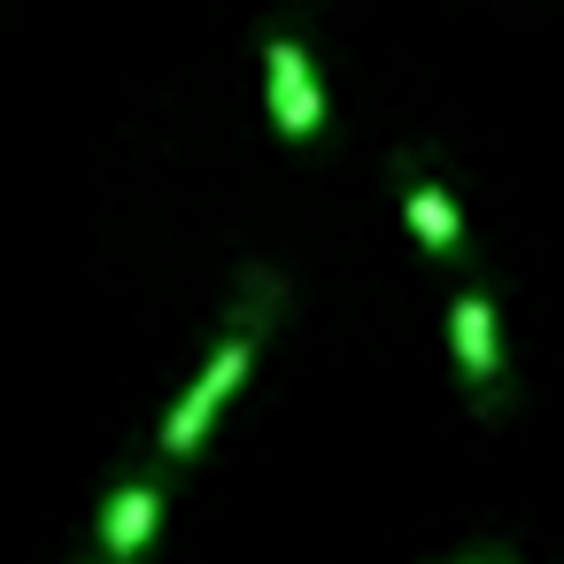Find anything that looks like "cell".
Instances as JSON below:
<instances>
[{
	"label": "cell",
	"mask_w": 564,
	"mask_h": 564,
	"mask_svg": "<svg viewBox=\"0 0 564 564\" xmlns=\"http://www.w3.org/2000/svg\"><path fill=\"white\" fill-rule=\"evenodd\" d=\"M279 310H286V279H279L271 263H248V271H240V294H232V310H225V340L209 348V364L194 371V387L171 402V417H163V433H155V448H163L171 464H186V456L209 441L217 410H225L232 387L256 371V348H263V333L279 325Z\"/></svg>",
	"instance_id": "obj_1"
},
{
	"label": "cell",
	"mask_w": 564,
	"mask_h": 564,
	"mask_svg": "<svg viewBox=\"0 0 564 564\" xmlns=\"http://www.w3.org/2000/svg\"><path fill=\"white\" fill-rule=\"evenodd\" d=\"M263 101H271V132L286 148H310L325 132V117H333L325 78H317V63H310V47L294 32H271L263 40Z\"/></svg>",
	"instance_id": "obj_2"
},
{
	"label": "cell",
	"mask_w": 564,
	"mask_h": 564,
	"mask_svg": "<svg viewBox=\"0 0 564 564\" xmlns=\"http://www.w3.org/2000/svg\"><path fill=\"white\" fill-rule=\"evenodd\" d=\"M394 209H402L410 240H417L433 263H464V256H471L464 209H456L448 178L433 171V155H394Z\"/></svg>",
	"instance_id": "obj_3"
},
{
	"label": "cell",
	"mask_w": 564,
	"mask_h": 564,
	"mask_svg": "<svg viewBox=\"0 0 564 564\" xmlns=\"http://www.w3.org/2000/svg\"><path fill=\"white\" fill-rule=\"evenodd\" d=\"M448 348H456V379L471 387V402L479 410H502V340H495L487 286H456L448 294Z\"/></svg>",
	"instance_id": "obj_4"
},
{
	"label": "cell",
	"mask_w": 564,
	"mask_h": 564,
	"mask_svg": "<svg viewBox=\"0 0 564 564\" xmlns=\"http://www.w3.org/2000/svg\"><path fill=\"white\" fill-rule=\"evenodd\" d=\"M163 525V479H124L109 502H101V564H132Z\"/></svg>",
	"instance_id": "obj_5"
}]
</instances>
